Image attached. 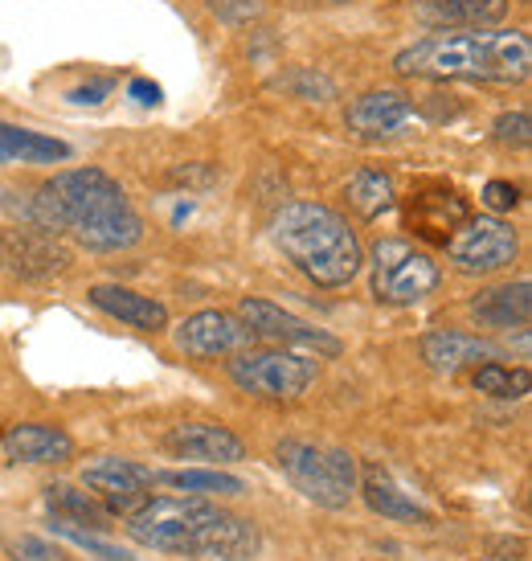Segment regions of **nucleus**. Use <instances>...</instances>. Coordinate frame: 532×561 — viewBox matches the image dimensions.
I'll return each instance as SVG.
<instances>
[{"label":"nucleus","instance_id":"obj_7","mask_svg":"<svg viewBox=\"0 0 532 561\" xmlns=\"http://www.w3.org/2000/svg\"><path fill=\"white\" fill-rule=\"evenodd\" d=\"M225 374L242 393H254L266 402H291L315 381V360L299 357L291 348H258V353H238L225 365Z\"/></svg>","mask_w":532,"mask_h":561},{"label":"nucleus","instance_id":"obj_34","mask_svg":"<svg viewBox=\"0 0 532 561\" xmlns=\"http://www.w3.org/2000/svg\"><path fill=\"white\" fill-rule=\"evenodd\" d=\"M484 561H529V558H524V549H512V546H500V549H496V553H491V558H484Z\"/></svg>","mask_w":532,"mask_h":561},{"label":"nucleus","instance_id":"obj_6","mask_svg":"<svg viewBox=\"0 0 532 561\" xmlns=\"http://www.w3.org/2000/svg\"><path fill=\"white\" fill-rule=\"evenodd\" d=\"M439 287V263L402 238H381L373 247V296L390 308L423 304Z\"/></svg>","mask_w":532,"mask_h":561},{"label":"nucleus","instance_id":"obj_5","mask_svg":"<svg viewBox=\"0 0 532 561\" xmlns=\"http://www.w3.org/2000/svg\"><path fill=\"white\" fill-rule=\"evenodd\" d=\"M275 463L291 480L303 500H312L320 508L340 513L357 496V459L345 447L332 443H312V438H282L275 447Z\"/></svg>","mask_w":532,"mask_h":561},{"label":"nucleus","instance_id":"obj_11","mask_svg":"<svg viewBox=\"0 0 532 561\" xmlns=\"http://www.w3.org/2000/svg\"><path fill=\"white\" fill-rule=\"evenodd\" d=\"M176 344L185 348L188 357H197V360L234 357L238 348H246V344H251V328L242 324L234 312L205 308V312L188 316L185 324L176 328Z\"/></svg>","mask_w":532,"mask_h":561},{"label":"nucleus","instance_id":"obj_29","mask_svg":"<svg viewBox=\"0 0 532 561\" xmlns=\"http://www.w3.org/2000/svg\"><path fill=\"white\" fill-rule=\"evenodd\" d=\"M209 13L221 16L225 25H251L263 16V0H205Z\"/></svg>","mask_w":532,"mask_h":561},{"label":"nucleus","instance_id":"obj_21","mask_svg":"<svg viewBox=\"0 0 532 561\" xmlns=\"http://www.w3.org/2000/svg\"><path fill=\"white\" fill-rule=\"evenodd\" d=\"M46 508H49V516H54V529H79V525H86V529H94V533L115 529V525H111L115 516L99 504V496H94V492H82L74 483H49Z\"/></svg>","mask_w":532,"mask_h":561},{"label":"nucleus","instance_id":"obj_15","mask_svg":"<svg viewBox=\"0 0 532 561\" xmlns=\"http://www.w3.org/2000/svg\"><path fill=\"white\" fill-rule=\"evenodd\" d=\"M409 226L426 238V242H439L447 247V238L471 218L467 202L447 185H430V188H418L414 197H409V209H406Z\"/></svg>","mask_w":532,"mask_h":561},{"label":"nucleus","instance_id":"obj_28","mask_svg":"<svg viewBox=\"0 0 532 561\" xmlns=\"http://www.w3.org/2000/svg\"><path fill=\"white\" fill-rule=\"evenodd\" d=\"M496 140L508 144V148H529L532 144V119L529 111H508L496 119Z\"/></svg>","mask_w":532,"mask_h":561},{"label":"nucleus","instance_id":"obj_27","mask_svg":"<svg viewBox=\"0 0 532 561\" xmlns=\"http://www.w3.org/2000/svg\"><path fill=\"white\" fill-rule=\"evenodd\" d=\"M275 87H282V91L299 94V99H315V103H324V99H336V87H332L324 75H315V70H308V66H299V70H291V75H282Z\"/></svg>","mask_w":532,"mask_h":561},{"label":"nucleus","instance_id":"obj_16","mask_svg":"<svg viewBox=\"0 0 532 561\" xmlns=\"http://www.w3.org/2000/svg\"><path fill=\"white\" fill-rule=\"evenodd\" d=\"M0 451L13 463H66L74 455V438L62 426L46 422H16L0 431Z\"/></svg>","mask_w":532,"mask_h":561},{"label":"nucleus","instance_id":"obj_18","mask_svg":"<svg viewBox=\"0 0 532 561\" xmlns=\"http://www.w3.org/2000/svg\"><path fill=\"white\" fill-rule=\"evenodd\" d=\"M423 360L435 369V374L454 377L467 365H479V360H500V348L496 344L479 341L471 332H451V328H435L423 336Z\"/></svg>","mask_w":532,"mask_h":561},{"label":"nucleus","instance_id":"obj_1","mask_svg":"<svg viewBox=\"0 0 532 561\" xmlns=\"http://www.w3.org/2000/svg\"><path fill=\"white\" fill-rule=\"evenodd\" d=\"M25 218L49 234H70L79 247L111 254L143 238V221L131 209L119 181L103 169H70L49 176L25 202Z\"/></svg>","mask_w":532,"mask_h":561},{"label":"nucleus","instance_id":"obj_26","mask_svg":"<svg viewBox=\"0 0 532 561\" xmlns=\"http://www.w3.org/2000/svg\"><path fill=\"white\" fill-rule=\"evenodd\" d=\"M475 390L487 393V398H504V402H512V398H524L532 390V377L529 369H508L500 360H484V365H475Z\"/></svg>","mask_w":532,"mask_h":561},{"label":"nucleus","instance_id":"obj_19","mask_svg":"<svg viewBox=\"0 0 532 561\" xmlns=\"http://www.w3.org/2000/svg\"><path fill=\"white\" fill-rule=\"evenodd\" d=\"M357 492H365V504H369L373 513L385 516V520H414V525H426V520H430V513H426L423 504L393 480V471H385L381 463H365V468H360Z\"/></svg>","mask_w":532,"mask_h":561},{"label":"nucleus","instance_id":"obj_4","mask_svg":"<svg viewBox=\"0 0 532 561\" xmlns=\"http://www.w3.org/2000/svg\"><path fill=\"white\" fill-rule=\"evenodd\" d=\"M270 238L315 287H345L357 279L365 263L348 221L320 202L282 205L270 221Z\"/></svg>","mask_w":532,"mask_h":561},{"label":"nucleus","instance_id":"obj_10","mask_svg":"<svg viewBox=\"0 0 532 561\" xmlns=\"http://www.w3.org/2000/svg\"><path fill=\"white\" fill-rule=\"evenodd\" d=\"M82 483L91 488L99 504L111 516H131L143 500L152 496L157 471L136 463V459H119V455H99L82 468Z\"/></svg>","mask_w":532,"mask_h":561},{"label":"nucleus","instance_id":"obj_9","mask_svg":"<svg viewBox=\"0 0 532 561\" xmlns=\"http://www.w3.org/2000/svg\"><path fill=\"white\" fill-rule=\"evenodd\" d=\"M238 320L251 328V336L275 341L279 348H303L308 357H340V348H345L332 332L299 320V316H291L287 308L270 304V299H242Z\"/></svg>","mask_w":532,"mask_h":561},{"label":"nucleus","instance_id":"obj_2","mask_svg":"<svg viewBox=\"0 0 532 561\" xmlns=\"http://www.w3.org/2000/svg\"><path fill=\"white\" fill-rule=\"evenodd\" d=\"M127 533H131V541L157 549V553H173V558L254 561L263 549V533L254 520L193 496H148L127 516Z\"/></svg>","mask_w":532,"mask_h":561},{"label":"nucleus","instance_id":"obj_22","mask_svg":"<svg viewBox=\"0 0 532 561\" xmlns=\"http://www.w3.org/2000/svg\"><path fill=\"white\" fill-rule=\"evenodd\" d=\"M471 316L487 328H529L532 320V287L529 283H508L491 287L471 299Z\"/></svg>","mask_w":532,"mask_h":561},{"label":"nucleus","instance_id":"obj_20","mask_svg":"<svg viewBox=\"0 0 532 561\" xmlns=\"http://www.w3.org/2000/svg\"><path fill=\"white\" fill-rule=\"evenodd\" d=\"M91 304L99 312L115 316L124 324L140 328V332H164L169 328V308L157 304L152 296H140V291H127V287H115V283H99L91 287Z\"/></svg>","mask_w":532,"mask_h":561},{"label":"nucleus","instance_id":"obj_24","mask_svg":"<svg viewBox=\"0 0 532 561\" xmlns=\"http://www.w3.org/2000/svg\"><path fill=\"white\" fill-rule=\"evenodd\" d=\"M348 205L357 209L360 218H381V214H390L393 202H397V193H393V176L381 169H360L352 172V181H348Z\"/></svg>","mask_w":532,"mask_h":561},{"label":"nucleus","instance_id":"obj_32","mask_svg":"<svg viewBox=\"0 0 532 561\" xmlns=\"http://www.w3.org/2000/svg\"><path fill=\"white\" fill-rule=\"evenodd\" d=\"M111 87H115L111 79L86 82V87H79V91L70 94V99H74V103H82V107H99V103H103V99L111 94Z\"/></svg>","mask_w":532,"mask_h":561},{"label":"nucleus","instance_id":"obj_31","mask_svg":"<svg viewBox=\"0 0 532 561\" xmlns=\"http://www.w3.org/2000/svg\"><path fill=\"white\" fill-rule=\"evenodd\" d=\"M484 205L491 214H508L520 205V188L512 181H487L484 185Z\"/></svg>","mask_w":532,"mask_h":561},{"label":"nucleus","instance_id":"obj_14","mask_svg":"<svg viewBox=\"0 0 532 561\" xmlns=\"http://www.w3.org/2000/svg\"><path fill=\"white\" fill-rule=\"evenodd\" d=\"M164 451L173 459H193V463H242L246 443L221 422H185L164 435Z\"/></svg>","mask_w":532,"mask_h":561},{"label":"nucleus","instance_id":"obj_23","mask_svg":"<svg viewBox=\"0 0 532 561\" xmlns=\"http://www.w3.org/2000/svg\"><path fill=\"white\" fill-rule=\"evenodd\" d=\"M70 148L54 136H37V131H25V127H13L0 119V160H21V164H54V160H66Z\"/></svg>","mask_w":532,"mask_h":561},{"label":"nucleus","instance_id":"obj_33","mask_svg":"<svg viewBox=\"0 0 532 561\" xmlns=\"http://www.w3.org/2000/svg\"><path fill=\"white\" fill-rule=\"evenodd\" d=\"M131 99H136V103H143V107H157L160 87H157V82H148V79H136V82H131Z\"/></svg>","mask_w":532,"mask_h":561},{"label":"nucleus","instance_id":"obj_8","mask_svg":"<svg viewBox=\"0 0 532 561\" xmlns=\"http://www.w3.org/2000/svg\"><path fill=\"white\" fill-rule=\"evenodd\" d=\"M447 254L463 275H496L517 263L520 238L500 218H467L447 238Z\"/></svg>","mask_w":532,"mask_h":561},{"label":"nucleus","instance_id":"obj_17","mask_svg":"<svg viewBox=\"0 0 532 561\" xmlns=\"http://www.w3.org/2000/svg\"><path fill=\"white\" fill-rule=\"evenodd\" d=\"M512 9V0H418L414 16L430 30H491Z\"/></svg>","mask_w":532,"mask_h":561},{"label":"nucleus","instance_id":"obj_30","mask_svg":"<svg viewBox=\"0 0 532 561\" xmlns=\"http://www.w3.org/2000/svg\"><path fill=\"white\" fill-rule=\"evenodd\" d=\"M9 558L13 561H70L62 546H54L46 537H21L9 546Z\"/></svg>","mask_w":532,"mask_h":561},{"label":"nucleus","instance_id":"obj_12","mask_svg":"<svg viewBox=\"0 0 532 561\" xmlns=\"http://www.w3.org/2000/svg\"><path fill=\"white\" fill-rule=\"evenodd\" d=\"M0 259L13 266L21 279H49L70 266V250L62 238L33 226V230H4L0 234Z\"/></svg>","mask_w":532,"mask_h":561},{"label":"nucleus","instance_id":"obj_13","mask_svg":"<svg viewBox=\"0 0 532 561\" xmlns=\"http://www.w3.org/2000/svg\"><path fill=\"white\" fill-rule=\"evenodd\" d=\"M414 119V99L406 91H365L360 99H352L345 111V124L352 136L360 140H390L402 127Z\"/></svg>","mask_w":532,"mask_h":561},{"label":"nucleus","instance_id":"obj_3","mask_svg":"<svg viewBox=\"0 0 532 561\" xmlns=\"http://www.w3.org/2000/svg\"><path fill=\"white\" fill-rule=\"evenodd\" d=\"M402 79L430 82H524L532 70V42L520 30H471L423 37L393 58Z\"/></svg>","mask_w":532,"mask_h":561},{"label":"nucleus","instance_id":"obj_25","mask_svg":"<svg viewBox=\"0 0 532 561\" xmlns=\"http://www.w3.org/2000/svg\"><path fill=\"white\" fill-rule=\"evenodd\" d=\"M157 483H169L176 492H201V496H242L246 483L238 476H225L218 468H185V471H157Z\"/></svg>","mask_w":532,"mask_h":561}]
</instances>
